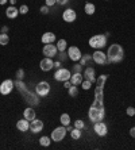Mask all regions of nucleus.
<instances>
[{
	"mask_svg": "<svg viewBox=\"0 0 135 150\" xmlns=\"http://www.w3.org/2000/svg\"><path fill=\"white\" fill-rule=\"evenodd\" d=\"M107 74H101L96 80V89H95V100L88 111V118L90 122H100L105 116V108H104V85L107 81Z\"/></svg>",
	"mask_w": 135,
	"mask_h": 150,
	"instance_id": "1",
	"label": "nucleus"
},
{
	"mask_svg": "<svg viewBox=\"0 0 135 150\" xmlns=\"http://www.w3.org/2000/svg\"><path fill=\"white\" fill-rule=\"evenodd\" d=\"M124 57V50L119 43H112L110 47H108L107 52V62L110 64H118L120 62Z\"/></svg>",
	"mask_w": 135,
	"mask_h": 150,
	"instance_id": "2",
	"label": "nucleus"
},
{
	"mask_svg": "<svg viewBox=\"0 0 135 150\" xmlns=\"http://www.w3.org/2000/svg\"><path fill=\"white\" fill-rule=\"evenodd\" d=\"M89 46L93 47L96 50H100L103 47L107 46V37L105 35H101V34H97V35H93L89 38Z\"/></svg>",
	"mask_w": 135,
	"mask_h": 150,
	"instance_id": "3",
	"label": "nucleus"
},
{
	"mask_svg": "<svg viewBox=\"0 0 135 150\" xmlns=\"http://www.w3.org/2000/svg\"><path fill=\"white\" fill-rule=\"evenodd\" d=\"M35 93L41 96V98H45L50 93V84L47 81H41V83L37 84V87H35Z\"/></svg>",
	"mask_w": 135,
	"mask_h": 150,
	"instance_id": "4",
	"label": "nucleus"
},
{
	"mask_svg": "<svg viewBox=\"0 0 135 150\" xmlns=\"http://www.w3.org/2000/svg\"><path fill=\"white\" fill-rule=\"evenodd\" d=\"M66 133H68V130H66L65 126H61V127H57L52 131V141L54 142H61V141L65 138Z\"/></svg>",
	"mask_w": 135,
	"mask_h": 150,
	"instance_id": "5",
	"label": "nucleus"
},
{
	"mask_svg": "<svg viewBox=\"0 0 135 150\" xmlns=\"http://www.w3.org/2000/svg\"><path fill=\"white\" fill-rule=\"evenodd\" d=\"M14 85H15V83L12 80H10V79L4 80L3 83L0 84V93L3 95V96L10 95L11 92H12V89H14Z\"/></svg>",
	"mask_w": 135,
	"mask_h": 150,
	"instance_id": "6",
	"label": "nucleus"
},
{
	"mask_svg": "<svg viewBox=\"0 0 135 150\" xmlns=\"http://www.w3.org/2000/svg\"><path fill=\"white\" fill-rule=\"evenodd\" d=\"M70 76H72V73H70V70L66 69V68H59V69H57L56 73H54V79H56L57 81L70 80Z\"/></svg>",
	"mask_w": 135,
	"mask_h": 150,
	"instance_id": "7",
	"label": "nucleus"
},
{
	"mask_svg": "<svg viewBox=\"0 0 135 150\" xmlns=\"http://www.w3.org/2000/svg\"><path fill=\"white\" fill-rule=\"evenodd\" d=\"M57 52H58V49H57V46L53 45V43H46V45L43 46V50H42V53L45 54V57H49V58L56 57Z\"/></svg>",
	"mask_w": 135,
	"mask_h": 150,
	"instance_id": "8",
	"label": "nucleus"
},
{
	"mask_svg": "<svg viewBox=\"0 0 135 150\" xmlns=\"http://www.w3.org/2000/svg\"><path fill=\"white\" fill-rule=\"evenodd\" d=\"M68 56H69V58L72 59V61L77 62V61L81 59L83 54H81V50H80L77 46H70L69 49H68Z\"/></svg>",
	"mask_w": 135,
	"mask_h": 150,
	"instance_id": "9",
	"label": "nucleus"
},
{
	"mask_svg": "<svg viewBox=\"0 0 135 150\" xmlns=\"http://www.w3.org/2000/svg\"><path fill=\"white\" fill-rule=\"evenodd\" d=\"M92 59H93L97 65H105L107 64V54L103 53L101 50H96L93 53V56H92Z\"/></svg>",
	"mask_w": 135,
	"mask_h": 150,
	"instance_id": "10",
	"label": "nucleus"
},
{
	"mask_svg": "<svg viewBox=\"0 0 135 150\" xmlns=\"http://www.w3.org/2000/svg\"><path fill=\"white\" fill-rule=\"evenodd\" d=\"M93 130H95V133H96L99 137H104V135H107V133H108L107 125H105V123H104L103 120H100V122H96V123H95Z\"/></svg>",
	"mask_w": 135,
	"mask_h": 150,
	"instance_id": "11",
	"label": "nucleus"
},
{
	"mask_svg": "<svg viewBox=\"0 0 135 150\" xmlns=\"http://www.w3.org/2000/svg\"><path fill=\"white\" fill-rule=\"evenodd\" d=\"M76 18H77V14H76V11L73 10V8H68V10L64 11L62 19L65 22H68V23H73V22L76 21Z\"/></svg>",
	"mask_w": 135,
	"mask_h": 150,
	"instance_id": "12",
	"label": "nucleus"
},
{
	"mask_svg": "<svg viewBox=\"0 0 135 150\" xmlns=\"http://www.w3.org/2000/svg\"><path fill=\"white\" fill-rule=\"evenodd\" d=\"M39 68H41V70H43V72H49V70H52L53 68H54V62H53L52 58L45 57V58L39 62Z\"/></svg>",
	"mask_w": 135,
	"mask_h": 150,
	"instance_id": "13",
	"label": "nucleus"
},
{
	"mask_svg": "<svg viewBox=\"0 0 135 150\" xmlns=\"http://www.w3.org/2000/svg\"><path fill=\"white\" fill-rule=\"evenodd\" d=\"M30 130H31L34 134H38L43 130V122L39 120V119H34L30 122Z\"/></svg>",
	"mask_w": 135,
	"mask_h": 150,
	"instance_id": "14",
	"label": "nucleus"
},
{
	"mask_svg": "<svg viewBox=\"0 0 135 150\" xmlns=\"http://www.w3.org/2000/svg\"><path fill=\"white\" fill-rule=\"evenodd\" d=\"M95 69L92 67H88V68H85V70H84V77H85V80H89L90 83L93 84V83H96V76H95Z\"/></svg>",
	"mask_w": 135,
	"mask_h": 150,
	"instance_id": "15",
	"label": "nucleus"
},
{
	"mask_svg": "<svg viewBox=\"0 0 135 150\" xmlns=\"http://www.w3.org/2000/svg\"><path fill=\"white\" fill-rule=\"evenodd\" d=\"M84 81V76L80 72H74V73L70 76V83L73 84V85H81V83Z\"/></svg>",
	"mask_w": 135,
	"mask_h": 150,
	"instance_id": "16",
	"label": "nucleus"
},
{
	"mask_svg": "<svg viewBox=\"0 0 135 150\" xmlns=\"http://www.w3.org/2000/svg\"><path fill=\"white\" fill-rule=\"evenodd\" d=\"M16 129L19 131H27V130H30V122L27 119H20L16 122Z\"/></svg>",
	"mask_w": 135,
	"mask_h": 150,
	"instance_id": "17",
	"label": "nucleus"
},
{
	"mask_svg": "<svg viewBox=\"0 0 135 150\" xmlns=\"http://www.w3.org/2000/svg\"><path fill=\"white\" fill-rule=\"evenodd\" d=\"M23 116H24V119H27L28 122H31V120H34L35 118H37V114H35V110L34 108H26L24 110V112H23Z\"/></svg>",
	"mask_w": 135,
	"mask_h": 150,
	"instance_id": "18",
	"label": "nucleus"
},
{
	"mask_svg": "<svg viewBox=\"0 0 135 150\" xmlns=\"http://www.w3.org/2000/svg\"><path fill=\"white\" fill-rule=\"evenodd\" d=\"M42 43H53V42L56 41V35H54V33H45V34L42 35L41 38Z\"/></svg>",
	"mask_w": 135,
	"mask_h": 150,
	"instance_id": "19",
	"label": "nucleus"
},
{
	"mask_svg": "<svg viewBox=\"0 0 135 150\" xmlns=\"http://www.w3.org/2000/svg\"><path fill=\"white\" fill-rule=\"evenodd\" d=\"M6 15H7V18H10V19H15V18L19 15V10L15 8V6H10V7L6 10Z\"/></svg>",
	"mask_w": 135,
	"mask_h": 150,
	"instance_id": "20",
	"label": "nucleus"
},
{
	"mask_svg": "<svg viewBox=\"0 0 135 150\" xmlns=\"http://www.w3.org/2000/svg\"><path fill=\"white\" fill-rule=\"evenodd\" d=\"M84 11H85V14H88V15H93L95 11H96V7H95V4H92V3H87L85 7H84Z\"/></svg>",
	"mask_w": 135,
	"mask_h": 150,
	"instance_id": "21",
	"label": "nucleus"
},
{
	"mask_svg": "<svg viewBox=\"0 0 135 150\" xmlns=\"http://www.w3.org/2000/svg\"><path fill=\"white\" fill-rule=\"evenodd\" d=\"M59 120H61V125L62 126H69L70 125V116H69V114H62L61 115V118H59Z\"/></svg>",
	"mask_w": 135,
	"mask_h": 150,
	"instance_id": "22",
	"label": "nucleus"
},
{
	"mask_svg": "<svg viewBox=\"0 0 135 150\" xmlns=\"http://www.w3.org/2000/svg\"><path fill=\"white\" fill-rule=\"evenodd\" d=\"M66 47H68V43H66L65 39H59V41L57 42V49H58V52H65Z\"/></svg>",
	"mask_w": 135,
	"mask_h": 150,
	"instance_id": "23",
	"label": "nucleus"
},
{
	"mask_svg": "<svg viewBox=\"0 0 135 150\" xmlns=\"http://www.w3.org/2000/svg\"><path fill=\"white\" fill-rule=\"evenodd\" d=\"M10 43V37H8L7 34H4V33H1L0 34V45L1 46H6Z\"/></svg>",
	"mask_w": 135,
	"mask_h": 150,
	"instance_id": "24",
	"label": "nucleus"
},
{
	"mask_svg": "<svg viewBox=\"0 0 135 150\" xmlns=\"http://www.w3.org/2000/svg\"><path fill=\"white\" fill-rule=\"evenodd\" d=\"M70 137H72L73 139H80V138H81V130L74 127V129L70 131Z\"/></svg>",
	"mask_w": 135,
	"mask_h": 150,
	"instance_id": "25",
	"label": "nucleus"
},
{
	"mask_svg": "<svg viewBox=\"0 0 135 150\" xmlns=\"http://www.w3.org/2000/svg\"><path fill=\"white\" fill-rule=\"evenodd\" d=\"M68 93H69L70 98H76L78 95V89H77V85H72V87L68 89Z\"/></svg>",
	"mask_w": 135,
	"mask_h": 150,
	"instance_id": "26",
	"label": "nucleus"
},
{
	"mask_svg": "<svg viewBox=\"0 0 135 150\" xmlns=\"http://www.w3.org/2000/svg\"><path fill=\"white\" fill-rule=\"evenodd\" d=\"M39 143H41L42 146H46L47 147L49 145H50V143H52V139H50V138H49V137H41V139H39Z\"/></svg>",
	"mask_w": 135,
	"mask_h": 150,
	"instance_id": "27",
	"label": "nucleus"
},
{
	"mask_svg": "<svg viewBox=\"0 0 135 150\" xmlns=\"http://www.w3.org/2000/svg\"><path fill=\"white\" fill-rule=\"evenodd\" d=\"M74 127H76V129L83 130L84 127H85V123H84V120H83V119H77L76 122H74Z\"/></svg>",
	"mask_w": 135,
	"mask_h": 150,
	"instance_id": "28",
	"label": "nucleus"
},
{
	"mask_svg": "<svg viewBox=\"0 0 135 150\" xmlns=\"http://www.w3.org/2000/svg\"><path fill=\"white\" fill-rule=\"evenodd\" d=\"M90 59H92V57H90L89 54H87V56L81 57V59H80V64H81V65H87L88 62H90Z\"/></svg>",
	"mask_w": 135,
	"mask_h": 150,
	"instance_id": "29",
	"label": "nucleus"
},
{
	"mask_svg": "<svg viewBox=\"0 0 135 150\" xmlns=\"http://www.w3.org/2000/svg\"><path fill=\"white\" fill-rule=\"evenodd\" d=\"M81 87H83V89H89V88L92 87V83H90L89 80H84L83 83H81Z\"/></svg>",
	"mask_w": 135,
	"mask_h": 150,
	"instance_id": "30",
	"label": "nucleus"
},
{
	"mask_svg": "<svg viewBox=\"0 0 135 150\" xmlns=\"http://www.w3.org/2000/svg\"><path fill=\"white\" fill-rule=\"evenodd\" d=\"M28 12V7L26 6V4H23V6H20V8H19V14H27Z\"/></svg>",
	"mask_w": 135,
	"mask_h": 150,
	"instance_id": "31",
	"label": "nucleus"
},
{
	"mask_svg": "<svg viewBox=\"0 0 135 150\" xmlns=\"http://www.w3.org/2000/svg\"><path fill=\"white\" fill-rule=\"evenodd\" d=\"M16 77H18V80H22V79L24 77V70L23 69L18 70V72H16Z\"/></svg>",
	"mask_w": 135,
	"mask_h": 150,
	"instance_id": "32",
	"label": "nucleus"
},
{
	"mask_svg": "<svg viewBox=\"0 0 135 150\" xmlns=\"http://www.w3.org/2000/svg\"><path fill=\"white\" fill-rule=\"evenodd\" d=\"M127 115L128 116H134L135 115V108L134 107H128L127 108Z\"/></svg>",
	"mask_w": 135,
	"mask_h": 150,
	"instance_id": "33",
	"label": "nucleus"
},
{
	"mask_svg": "<svg viewBox=\"0 0 135 150\" xmlns=\"http://www.w3.org/2000/svg\"><path fill=\"white\" fill-rule=\"evenodd\" d=\"M41 14H43V15L49 14V7H47V6H42V7H41Z\"/></svg>",
	"mask_w": 135,
	"mask_h": 150,
	"instance_id": "34",
	"label": "nucleus"
},
{
	"mask_svg": "<svg viewBox=\"0 0 135 150\" xmlns=\"http://www.w3.org/2000/svg\"><path fill=\"white\" fill-rule=\"evenodd\" d=\"M56 3H57V0H46V6H47V7H52V6H54Z\"/></svg>",
	"mask_w": 135,
	"mask_h": 150,
	"instance_id": "35",
	"label": "nucleus"
},
{
	"mask_svg": "<svg viewBox=\"0 0 135 150\" xmlns=\"http://www.w3.org/2000/svg\"><path fill=\"white\" fill-rule=\"evenodd\" d=\"M72 85H73V84L70 83V80H66V81H64V87H65L66 89H69V88L72 87Z\"/></svg>",
	"mask_w": 135,
	"mask_h": 150,
	"instance_id": "36",
	"label": "nucleus"
},
{
	"mask_svg": "<svg viewBox=\"0 0 135 150\" xmlns=\"http://www.w3.org/2000/svg\"><path fill=\"white\" fill-rule=\"evenodd\" d=\"M81 68H83L81 64L80 65H74V72H81Z\"/></svg>",
	"mask_w": 135,
	"mask_h": 150,
	"instance_id": "37",
	"label": "nucleus"
},
{
	"mask_svg": "<svg viewBox=\"0 0 135 150\" xmlns=\"http://www.w3.org/2000/svg\"><path fill=\"white\" fill-rule=\"evenodd\" d=\"M68 1H69V0H57V3L61 4V6H65V4L68 3Z\"/></svg>",
	"mask_w": 135,
	"mask_h": 150,
	"instance_id": "38",
	"label": "nucleus"
},
{
	"mask_svg": "<svg viewBox=\"0 0 135 150\" xmlns=\"http://www.w3.org/2000/svg\"><path fill=\"white\" fill-rule=\"evenodd\" d=\"M130 135H131L132 138H135V127H131V130H130Z\"/></svg>",
	"mask_w": 135,
	"mask_h": 150,
	"instance_id": "39",
	"label": "nucleus"
},
{
	"mask_svg": "<svg viewBox=\"0 0 135 150\" xmlns=\"http://www.w3.org/2000/svg\"><path fill=\"white\" fill-rule=\"evenodd\" d=\"M54 68L59 69V68H61V61H57V62H54Z\"/></svg>",
	"mask_w": 135,
	"mask_h": 150,
	"instance_id": "40",
	"label": "nucleus"
},
{
	"mask_svg": "<svg viewBox=\"0 0 135 150\" xmlns=\"http://www.w3.org/2000/svg\"><path fill=\"white\" fill-rule=\"evenodd\" d=\"M7 31H8V27H7V26H3V27H1V33H4V34H6Z\"/></svg>",
	"mask_w": 135,
	"mask_h": 150,
	"instance_id": "41",
	"label": "nucleus"
},
{
	"mask_svg": "<svg viewBox=\"0 0 135 150\" xmlns=\"http://www.w3.org/2000/svg\"><path fill=\"white\" fill-rule=\"evenodd\" d=\"M7 1H8V0H0V4L3 6V4H6V3H7Z\"/></svg>",
	"mask_w": 135,
	"mask_h": 150,
	"instance_id": "42",
	"label": "nucleus"
},
{
	"mask_svg": "<svg viewBox=\"0 0 135 150\" xmlns=\"http://www.w3.org/2000/svg\"><path fill=\"white\" fill-rule=\"evenodd\" d=\"M10 3H11V6H15V3H16V0H10Z\"/></svg>",
	"mask_w": 135,
	"mask_h": 150,
	"instance_id": "43",
	"label": "nucleus"
}]
</instances>
